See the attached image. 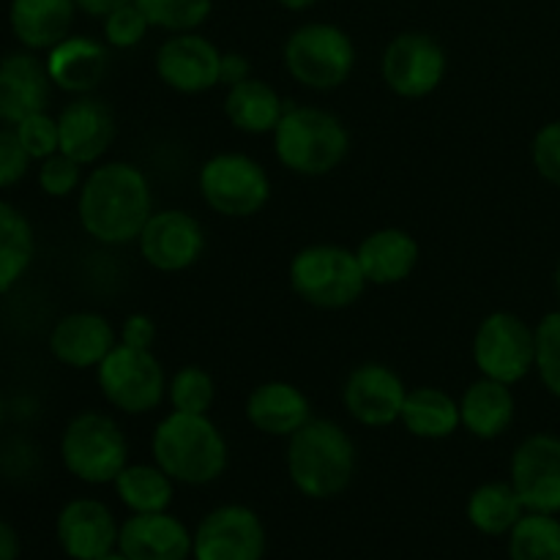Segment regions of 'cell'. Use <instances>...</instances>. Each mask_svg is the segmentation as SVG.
<instances>
[{
  "label": "cell",
  "mask_w": 560,
  "mask_h": 560,
  "mask_svg": "<svg viewBox=\"0 0 560 560\" xmlns=\"http://www.w3.org/2000/svg\"><path fill=\"white\" fill-rule=\"evenodd\" d=\"M151 184L145 173L129 162H107L91 170L80 186L77 213L93 241L107 246L140 238L151 219Z\"/></svg>",
  "instance_id": "6da1fadb"
},
{
  "label": "cell",
  "mask_w": 560,
  "mask_h": 560,
  "mask_svg": "<svg viewBox=\"0 0 560 560\" xmlns=\"http://www.w3.org/2000/svg\"><path fill=\"white\" fill-rule=\"evenodd\" d=\"M153 459L180 485H211L228 468V443L211 419L200 413H173L153 432Z\"/></svg>",
  "instance_id": "7a4b0ae2"
},
{
  "label": "cell",
  "mask_w": 560,
  "mask_h": 560,
  "mask_svg": "<svg viewBox=\"0 0 560 560\" xmlns=\"http://www.w3.org/2000/svg\"><path fill=\"white\" fill-rule=\"evenodd\" d=\"M355 470V448L348 432L326 419L306 421L288 446V474L295 490L326 501L348 490Z\"/></svg>",
  "instance_id": "3957f363"
},
{
  "label": "cell",
  "mask_w": 560,
  "mask_h": 560,
  "mask_svg": "<svg viewBox=\"0 0 560 560\" xmlns=\"http://www.w3.org/2000/svg\"><path fill=\"white\" fill-rule=\"evenodd\" d=\"M279 162L299 175H326L345 162L348 129L334 113L320 107H284L273 129Z\"/></svg>",
  "instance_id": "277c9868"
},
{
  "label": "cell",
  "mask_w": 560,
  "mask_h": 560,
  "mask_svg": "<svg viewBox=\"0 0 560 560\" xmlns=\"http://www.w3.org/2000/svg\"><path fill=\"white\" fill-rule=\"evenodd\" d=\"M290 284L299 299L317 310H345L361 299L366 277L355 252L334 244H315L293 257Z\"/></svg>",
  "instance_id": "5b68a950"
},
{
  "label": "cell",
  "mask_w": 560,
  "mask_h": 560,
  "mask_svg": "<svg viewBox=\"0 0 560 560\" xmlns=\"http://www.w3.org/2000/svg\"><path fill=\"white\" fill-rule=\"evenodd\" d=\"M60 459L74 479L85 485H107L129 465V443L109 416L85 410L66 424Z\"/></svg>",
  "instance_id": "8992f818"
},
{
  "label": "cell",
  "mask_w": 560,
  "mask_h": 560,
  "mask_svg": "<svg viewBox=\"0 0 560 560\" xmlns=\"http://www.w3.org/2000/svg\"><path fill=\"white\" fill-rule=\"evenodd\" d=\"M290 77L312 91H334L348 82L355 66V47L348 33L328 22H306L284 42Z\"/></svg>",
  "instance_id": "52a82bcc"
},
{
  "label": "cell",
  "mask_w": 560,
  "mask_h": 560,
  "mask_svg": "<svg viewBox=\"0 0 560 560\" xmlns=\"http://www.w3.org/2000/svg\"><path fill=\"white\" fill-rule=\"evenodd\" d=\"M98 388L113 408L142 416L156 408L167 392V377L156 355L145 348L115 345L96 366Z\"/></svg>",
  "instance_id": "ba28073f"
},
{
  "label": "cell",
  "mask_w": 560,
  "mask_h": 560,
  "mask_svg": "<svg viewBox=\"0 0 560 560\" xmlns=\"http://www.w3.org/2000/svg\"><path fill=\"white\" fill-rule=\"evenodd\" d=\"M200 195L217 213L230 219L255 217L271 197V180L255 159L219 153L200 170Z\"/></svg>",
  "instance_id": "9c48e42d"
},
{
  "label": "cell",
  "mask_w": 560,
  "mask_h": 560,
  "mask_svg": "<svg viewBox=\"0 0 560 560\" xmlns=\"http://www.w3.org/2000/svg\"><path fill=\"white\" fill-rule=\"evenodd\" d=\"M474 361L485 377L514 386L536 370V328L512 312H492L476 331Z\"/></svg>",
  "instance_id": "30bf717a"
},
{
  "label": "cell",
  "mask_w": 560,
  "mask_h": 560,
  "mask_svg": "<svg viewBox=\"0 0 560 560\" xmlns=\"http://www.w3.org/2000/svg\"><path fill=\"white\" fill-rule=\"evenodd\" d=\"M386 85L402 98H424L446 77V52L427 33H399L381 60Z\"/></svg>",
  "instance_id": "8fae6325"
},
{
  "label": "cell",
  "mask_w": 560,
  "mask_h": 560,
  "mask_svg": "<svg viewBox=\"0 0 560 560\" xmlns=\"http://www.w3.org/2000/svg\"><path fill=\"white\" fill-rule=\"evenodd\" d=\"M512 487L525 512L560 514V438L536 432L512 457Z\"/></svg>",
  "instance_id": "7c38bea8"
},
{
  "label": "cell",
  "mask_w": 560,
  "mask_h": 560,
  "mask_svg": "<svg viewBox=\"0 0 560 560\" xmlns=\"http://www.w3.org/2000/svg\"><path fill=\"white\" fill-rule=\"evenodd\" d=\"M156 74L178 93H206L222 82V52L200 33H173L156 52Z\"/></svg>",
  "instance_id": "4fadbf2b"
},
{
  "label": "cell",
  "mask_w": 560,
  "mask_h": 560,
  "mask_svg": "<svg viewBox=\"0 0 560 560\" xmlns=\"http://www.w3.org/2000/svg\"><path fill=\"white\" fill-rule=\"evenodd\" d=\"M137 244H140L148 266L164 273H175L186 271L200 260L202 249H206V233L191 213L159 211L151 213Z\"/></svg>",
  "instance_id": "5bb4252c"
},
{
  "label": "cell",
  "mask_w": 560,
  "mask_h": 560,
  "mask_svg": "<svg viewBox=\"0 0 560 560\" xmlns=\"http://www.w3.org/2000/svg\"><path fill=\"white\" fill-rule=\"evenodd\" d=\"M266 530L246 506H222L208 514L195 534L197 560H260Z\"/></svg>",
  "instance_id": "9a60e30c"
},
{
  "label": "cell",
  "mask_w": 560,
  "mask_h": 560,
  "mask_svg": "<svg viewBox=\"0 0 560 560\" xmlns=\"http://www.w3.org/2000/svg\"><path fill=\"white\" fill-rule=\"evenodd\" d=\"M408 388L397 372L383 364H361L350 372L345 383V408L359 424L388 427L399 421Z\"/></svg>",
  "instance_id": "2e32d148"
},
{
  "label": "cell",
  "mask_w": 560,
  "mask_h": 560,
  "mask_svg": "<svg viewBox=\"0 0 560 560\" xmlns=\"http://www.w3.org/2000/svg\"><path fill=\"white\" fill-rule=\"evenodd\" d=\"M58 545L71 560H98L118 545L120 528L113 512L96 498H74L66 503L55 523Z\"/></svg>",
  "instance_id": "e0dca14e"
},
{
  "label": "cell",
  "mask_w": 560,
  "mask_h": 560,
  "mask_svg": "<svg viewBox=\"0 0 560 560\" xmlns=\"http://www.w3.org/2000/svg\"><path fill=\"white\" fill-rule=\"evenodd\" d=\"M47 63L31 49H20L0 58V120L16 126L33 113H44L49 104Z\"/></svg>",
  "instance_id": "ac0fdd59"
},
{
  "label": "cell",
  "mask_w": 560,
  "mask_h": 560,
  "mask_svg": "<svg viewBox=\"0 0 560 560\" xmlns=\"http://www.w3.org/2000/svg\"><path fill=\"white\" fill-rule=\"evenodd\" d=\"M60 153L74 162L96 164L107 153L115 137V118L102 98L77 96L58 115Z\"/></svg>",
  "instance_id": "d6986e66"
},
{
  "label": "cell",
  "mask_w": 560,
  "mask_h": 560,
  "mask_svg": "<svg viewBox=\"0 0 560 560\" xmlns=\"http://www.w3.org/2000/svg\"><path fill=\"white\" fill-rule=\"evenodd\" d=\"M118 345L113 326L96 312H71L49 331V353L71 370H91Z\"/></svg>",
  "instance_id": "ffe728a7"
},
{
  "label": "cell",
  "mask_w": 560,
  "mask_h": 560,
  "mask_svg": "<svg viewBox=\"0 0 560 560\" xmlns=\"http://www.w3.org/2000/svg\"><path fill=\"white\" fill-rule=\"evenodd\" d=\"M118 547L129 560H186L195 552V539L180 520L156 512L126 520Z\"/></svg>",
  "instance_id": "44dd1931"
},
{
  "label": "cell",
  "mask_w": 560,
  "mask_h": 560,
  "mask_svg": "<svg viewBox=\"0 0 560 560\" xmlns=\"http://www.w3.org/2000/svg\"><path fill=\"white\" fill-rule=\"evenodd\" d=\"M55 88L74 96H88L104 80L109 66L107 47L96 38L66 36L44 58Z\"/></svg>",
  "instance_id": "7402d4cb"
},
{
  "label": "cell",
  "mask_w": 560,
  "mask_h": 560,
  "mask_svg": "<svg viewBox=\"0 0 560 560\" xmlns=\"http://www.w3.org/2000/svg\"><path fill=\"white\" fill-rule=\"evenodd\" d=\"M77 3L74 0H11L9 27L22 49L49 52L55 44L71 36Z\"/></svg>",
  "instance_id": "603a6c76"
},
{
  "label": "cell",
  "mask_w": 560,
  "mask_h": 560,
  "mask_svg": "<svg viewBox=\"0 0 560 560\" xmlns=\"http://www.w3.org/2000/svg\"><path fill=\"white\" fill-rule=\"evenodd\" d=\"M246 419L266 435L290 438L310 421V399L293 383H262L246 399Z\"/></svg>",
  "instance_id": "cb8c5ba5"
},
{
  "label": "cell",
  "mask_w": 560,
  "mask_h": 560,
  "mask_svg": "<svg viewBox=\"0 0 560 560\" xmlns=\"http://www.w3.org/2000/svg\"><path fill=\"white\" fill-rule=\"evenodd\" d=\"M366 282L372 284H397L413 273L419 262V244L405 230L386 228L366 235L355 249Z\"/></svg>",
  "instance_id": "d4e9b609"
},
{
  "label": "cell",
  "mask_w": 560,
  "mask_h": 560,
  "mask_svg": "<svg viewBox=\"0 0 560 560\" xmlns=\"http://www.w3.org/2000/svg\"><path fill=\"white\" fill-rule=\"evenodd\" d=\"M463 427L481 441L501 438L514 421V394L506 383L481 377L459 399Z\"/></svg>",
  "instance_id": "484cf974"
},
{
  "label": "cell",
  "mask_w": 560,
  "mask_h": 560,
  "mask_svg": "<svg viewBox=\"0 0 560 560\" xmlns=\"http://www.w3.org/2000/svg\"><path fill=\"white\" fill-rule=\"evenodd\" d=\"M284 107L288 104L279 98V93L268 82L255 80V77L230 88L228 98H224V113H228L230 124L246 135H268L277 129Z\"/></svg>",
  "instance_id": "4316f807"
},
{
  "label": "cell",
  "mask_w": 560,
  "mask_h": 560,
  "mask_svg": "<svg viewBox=\"0 0 560 560\" xmlns=\"http://www.w3.org/2000/svg\"><path fill=\"white\" fill-rule=\"evenodd\" d=\"M399 421L416 438L441 441V438H448L452 432H457V427L463 424V416H459V405L452 394L424 386L408 392Z\"/></svg>",
  "instance_id": "83f0119b"
},
{
  "label": "cell",
  "mask_w": 560,
  "mask_h": 560,
  "mask_svg": "<svg viewBox=\"0 0 560 560\" xmlns=\"http://www.w3.org/2000/svg\"><path fill=\"white\" fill-rule=\"evenodd\" d=\"M36 257V235L25 213L0 200V295L20 284Z\"/></svg>",
  "instance_id": "f1b7e54d"
},
{
  "label": "cell",
  "mask_w": 560,
  "mask_h": 560,
  "mask_svg": "<svg viewBox=\"0 0 560 560\" xmlns=\"http://www.w3.org/2000/svg\"><path fill=\"white\" fill-rule=\"evenodd\" d=\"M525 506L520 501L512 481H490L481 485L468 501V520L476 530L487 536L512 534L514 525L523 520Z\"/></svg>",
  "instance_id": "f546056e"
},
{
  "label": "cell",
  "mask_w": 560,
  "mask_h": 560,
  "mask_svg": "<svg viewBox=\"0 0 560 560\" xmlns=\"http://www.w3.org/2000/svg\"><path fill=\"white\" fill-rule=\"evenodd\" d=\"M118 498L135 514L164 512L173 501V479L159 465H126L115 479Z\"/></svg>",
  "instance_id": "4dcf8cb0"
},
{
  "label": "cell",
  "mask_w": 560,
  "mask_h": 560,
  "mask_svg": "<svg viewBox=\"0 0 560 560\" xmlns=\"http://www.w3.org/2000/svg\"><path fill=\"white\" fill-rule=\"evenodd\" d=\"M512 560H560V520L558 514H523L509 534Z\"/></svg>",
  "instance_id": "1f68e13d"
},
{
  "label": "cell",
  "mask_w": 560,
  "mask_h": 560,
  "mask_svg": "<svg viewBox=\"0 0 560 560\" xmlns=\"http://www.w3.org/2000/svg\"><path fill=\"white\" fill-rule=\"evenodd\" d=\"M151 27L170 33H191L211 16L213 0H135Z\"/></svg>",
  "instance_id": "d6a6232c"
},
{
  "label": "cell",
  "mask_w": 560,
  "mask_h": 560,
  "mask_svg": "<svg viewBox=\"0 0 560 560\" xmlns=\"http://www.w3.org/2000/svg\"><path fill=\"white\" fill-rule=\"evenodd\" d=\"M170 402L178 413H200L206 416L217 399V383L200 366H184L173 375L167 386Z\"/></svg>",
  "instance_id": "836d02e7"
},
{
  "label": "cell",
  "mask_w": 560,
  "mask_h": 560,
  "mask_svg": "<svg viewBox=\"0 0 560 560\" xmlns=\"http://www.w3.org/2000/svg\"><path fill=\"white\" fill-rule=\"evenodd\" d=\"M536 372L552 397L560 399V310L536 326Z\"/></svg>",
  "instance_id": "e575fe53"
},
{
  "label": "cell",
  "mask_w": 560,
  "mask_h": 560,
  "mask_svg": "<svg viewBox=\"0 0 560 560\" xmlns=\"http://www.w3.org/2000/svg\"><path fill=\"white\" fill-rule=\"evenodd\" d=\"M16 137H20L22 148L27 151V156L33 162H44L47 156L60 151V131H58V118L44 109V113H33L27 118H22L14 126Z\"/></svg>",
  "instance_id": "d590c367"
},
{
  "label": "cell",
  "mask_w": 560,
  "mask_h": 560,
  "mask_svg": "<svg viewBox=\"0 0 560 560\" xmlns=\"http://www.w3.org/2000/svg\"><path fill=\"white\" fill-rule=\"evenodd\" d=\"M148 27V16L142 14L140 5L131 0V3L120 5L115 9L113 14L104 16V38H107L109 47H118V49H131L145 38Z\"/></svg>",
  "instance_id": "8d00e7d4"
},
{
  "label": "cell",
  "mask_w": 560,
  "mask_h": 560,
  "mask_svg": "<svg viewBox=\"0 0 560 560\" xmlns=\"http://www.w3.org/2000/svg\"><path fill=\"white\" fill-rule=\"evenodd\" d=\"M38 186L47 197H69L82 186V164L66 153H52L38 162Z\"/></svg>",
  "instance_id": "74e56055"
},
{
  "label": "cell",
  "mask_w": 560,
  "mask_h": 560,
  "mask_svg": "<svg viewBox=\"0 0 560 560\" xmlns=\"http://www.w3.org/2000/svg\"><path fill=\"white\" fill-rule=\"evenodd\" d=\"M530 159H534V167L547 184L558 186L560 189V120L541 126L534 137V145H530Z\"/></svg>",
  "instance_id": "f35d334b"
},
{
  "label": "cell",
  "mask_w": 560,
  "mask_h": 560,
  "mask_svg": "<svg viewBox=\"0 0 560 560\" xmlns=\"http://www.w3.org/2000/svg\"><path fill=\"white\" fill-rule=\"evenodd\" d=\"M31 162L33 159L22 148L14 126L0 129V189H11V186L20 184L31 170Z\"/></svg>",
  "instance_id": "ab89813d"
},
{
  "label": "cell",
  "mask_w": 560,
  "mask_h": 560,
  "mask_svg": "<svg viewBox=\"0 0 560 560\" xmlns=\"http://www.w3.org/2000/svg\"><path fill=\"white\" fill-rule=\"evenodd\" d=\"M153 337H156V326L148 315H129L120 328V342L131 345V348L151 350Z\"/></svg>",
  "instance_id": "60d3db41"
},
{
  "label": "cell",
  "mask_w": 560,
  "mask_h": 560,
  "mask_svg": "<svg viewBox=\"0 0 560 560\" xmlns=\"http://www.w3.org/2000/svg\"><path fill=\"white\" fill-rule=\"evenodd\" d=\"M249 77H252V66L244 55H235V52L222 55V77H219V80H222L224 85L233 88L238 85V82L249 80Z\"/></svg>",
  "instance_id": "b9f144b4"
},
{
  "label": "cell",
  "mask_w": 560,
  "mask_h": 560,
  "mask_svg": "<svg viewBox=\"0 0 560 560\" xmlns=\"http://www.w3.org/2000/svg\"><path fill=\"white\" fill-rule=\"evenodd\" d=\"M22 552L20 534L14 530V525L9 520L0 517V560H16Z\"/></svg>",
  "instance_id": "7bdbcfd3"
},
{
  "label": "cell",
  "mask_w": 560,
  "mask_h": 560,
  "mask_svg": "<svg viewBox=\"0 0 560 560\" xmlns=\"http://www.w3.org/2000/svg\"><path fill=\"white\" fill-rule=\"evenodd\" d=\"M77 3V11H85L88 16H107L113 14L115 9H120V5L131 3V0H74Z\"/></svg>",
  "instance_id": "ee69618b"
},
{
  "label": "cell",
  "mask_w": 560,
  "mask_h": 560,
  "mask_svg": "<svg viewBox=\"0 0 560 560\" xmlns=\"http://www.w3.org/2000/svg\"><path fill=\"white\" fill-rule=\"evenodd\" d=\"M279 5H284L288 11H306L317 3V0H277Z\"/></svg>",
  "instance_id": "f6af8a7d"
},
{
  "label": "cell",
  "mask_w": 560,
  "mask_h": 560,
  "mask_svg": "<svg viewBox=\"0 0 560 560\" xmlns=\"http://www.w3.org/2000/svg\"><path fill=\"white\" fill-rule=\"evenodd\" d=\"M98 560H129L124 556V552H120V556H115V552H109V556H104V558H98Z\"/></svg>",
  "instance_id": "bcb514c9"
},
{
  "label": "cell",
  "mask_w": 560,
  "mask_h": 560,
  "mask_svg": "<svg viewBox=\"0 0 560 560\" xmlns=\"http://www.w3.org/2000/svg\"><path fill=\"white\" fill-rule=\"evenodd\" d=\"M556 290H558V299H560V262H558V268H556Z\"/></svg>",
  "instance_id": "7dc6e473"
},
{
  "label": "cell",
  "mask_w": 560,
  "mask_h": 560,
  "mask_svg": "<svg viewBox=\"0 0 560 560\" xmlns=\"http://www.w3.org/2000/svg\"><path fill=\"white\" fill-rule=\"evenodd\" d=\"M3 419H5V402L3 397H0V424H3Z\"/></svg>",
  "instance_id": "c3c4849f"
}]
</instances>
